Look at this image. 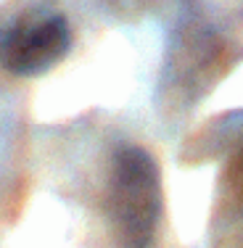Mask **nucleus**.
<instances>
[{"mask_svg":"<svg viewBox=\"0 0 243 248\" xmlns=\"http://www.w3.org/2000/svg\"><path fill=\"white\" fill-rule=\"evenodd\" d=\"M106 211L122 248L151 246L162 211V187L156 161L140 145H122L114 153Z\"/></svg>","mask_w":243,"mask_h":248,"instance_id":"f257e3e1","label":"nucleus"},{"mask_svg":"<svg viewBox=\"0 0 243 248\" xmlns=\"http://www.w3.org/2000/svg\"><path fill=\"white\" fill-rule=\"evenodd\" d=\"M72 32L61 14L21 16L0 32V66L16 77L48 72L66 56Z\"/></svg>","mask_w":243,"mask_h":248,"instance_id":"f03ea898","label":"nucleus"},{"mask_svg":"<svg viewBox=\"0 0 243 248\" xmlns=\"http://www.w3.org/2000/svg\"><path fill=\"white\" fill-rule=\"evenodd\" d=\"M233 190H235V196L243 201V151H241L238 161H235V167H233Z\"/></svg>","mask_w":243,"mask_h":248,"instance_id":"7ed1b4c3","label":"nucleus"}]
</instances>
